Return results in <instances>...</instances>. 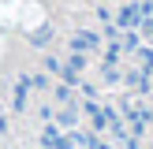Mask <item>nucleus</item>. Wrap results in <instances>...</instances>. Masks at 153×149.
Listing matches in <instances>:
<instances>
[{
    "label": "nucleus",
    "instance_id": "nucleus-8",
    "mask_svg": "<svg viewBox=\"0 0 153 149\" xmlns=\"http://www.w3.org/2000/svg\"><path fill=\"white\" fill-rule=\"evenodd\" d=\"M0 142H4V138H0Z\"/></svg>",
    "mask_w": 153,
    "mask_h": 149
},
{
    "label": "nucleus",
    "instance_id": "nucleus-5",
    "mask_svg": "<svg viewBox=\"0 0 153 149\" xmlns=\"http://www.w3.org/2000/svg\"><path fill=\"white\" fill-rule=\"evenodd\" d=\"M138 37H142V45H149V49H153V15H149V19H142Z\"/></svg>",
    "mask_w": 153,
    "mask_h": 149
},
{
    "label": "nucleus",
    "instance_id": "nucleus-7",
    "mask_svg": "<svg viewBox=\"0 0 153 149\" xmlns=\"http://www.w3.org/2000/svg\"><path fill=\"white\" fill-rule=\"evenodd\" d=\"M49 37H52V30L41 26V30H34V34H30V45H49Z\"/></svg>",
    "mask_w": 153,
    "mask_h": 149
},
{
    "label": "nucleus",
    "instance_id": "nucleus-1",
    "mask_svg": "<svg viewBox=\"0 0 153 149\" xmlns=\"http://www.w3.org/2000/svg\"><path fill=\"white\" fill-rule=\"evenodd\" d=\"M71 52H82V56H101V49H105V37H101V30H75L71 34Z\"/></svg>",
    "mask_w": 153,
    "mask_h": 149
},
{
    "label": "nucleus",
    "instance_id": "nucleus-6",
    "mask_svg": "<svg viewBox=\"0 0 153 149\" xmlns=\"http://www.w3.org/2000/svg\"><path fill=\"white\" fill-rule=\"evenodd\" d=\"M41 63H45V71H49V74H56V78H60V74H64V63H60L56 56H45Z\"/></svg>",
    "mask_w": 153,
    "mask_h": 149
},
{
    "label": "nucleus",
    "instance_id": "nucleus-4",
    "mask_svg": "<svg viewBox=\"0 0 153 149\" xmlns=\"http://www.w3.org/2000/svg\"><path fill=\"white\" fill-rule=\"evenodd\" d=\"M131 60H134V63H131V67H138V71H142V74H153V49H149V45H142V49H138V52H134V56H131Z\"/></svg>",
    "mask_w": 153,
    "mask_h": 149
},
{
    "label": "nucleus",
    "instance_id": "nucleus-2",
    "mask_svg": "<svg viewBox=\"0 0 153 149\" xmlns=\"http://www.w3.org/2000/svg\"><path fill=\"white\" fill-rule=\"evenodd\" d=\"M79 104H64V108H52V123L60 131H79Z\"/></svg>",
    "mask_w": 153,
    "mask_h": 149
},
{
    "label": "nucleus",
    "instance_id": "nucleus-3",
    "mask_svg": "<svg viewBox=\"0 0 153 149\" xmlns=\"http://www.w3.org/2000/svg\"><path fill=\"white\" fill-rule=\"evenodd\" d=\"M26 101H30V86L19 74V82H15V89H11V112H26Z\"/></svg>",
    "mask_w": 153,
    "mask_h": 149
}]
</instances>
